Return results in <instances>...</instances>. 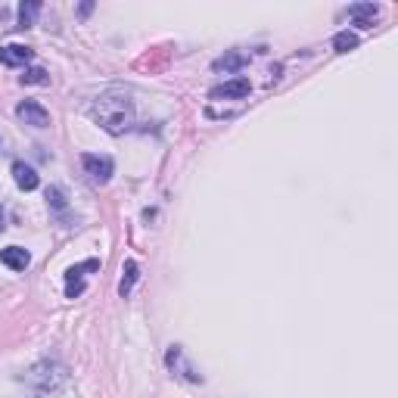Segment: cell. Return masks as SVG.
I'll use <instances>...</instances> for the list:
<instances>
[{"instance_id":"obj_1","label":"cell","mask_w":398,"mask_h":398,"mask_svg":"<svg viewBox=\"0 0 398 398\" xmlns=\"http://www.w3.org/2000/svg\"><path fill=\"white\" fill-rule=\"evenodd\" d=\"M90 116H94L109 134H122V131H128L131 122H134V103H131V97L125 94V90H109V94L94 100Z\"/></svg>"},{"instance_id":"obj_2","label":"cell","mask_w":398,"mask_h":398,"mask_svg":"<svg viewBox=\"0 0 398 398\" xmlns=\"http://www.w3.org/2000/svg\"><path fill=\"white\" fill-rule=\"evenodd\" d=\"M81 162H84V171H88V177H90L94 184H100V187H103V184L112 177V159H109V156H94V152H84Z\"/></svg>"},{"instance_id":"obj_3","label":"cell","mask_w":398,"mask_h":398,"mask_svg":"<svg viewBox=\"0 0 398 398\" xmlns=\"http://www.w3.org/2000/svg\"><path fill=\"white\" fill-rule=\"evenodd\" d=\"M16 116L22 118L25 125H31V128H47L50 125V112L44 109L38 100H22V103L16 106Z\"/></svg>"},{"instance_id":"obj_4","label":"cell","mask_w":398,"mask_h":398,"mask_svg":"<svg viewBox=\"0 0 398 398\" xmlns=\"http://www.w3.org/2000/svg\"><path fill=\"white\" fill-rule=\"evenodd\" d=\"M249 90H252V84H249V78H243V75H237V78H230V81H224V84H218V88H212V100H243V97H249Z\"/></svg>"},{"instance_id":"obj_5","label":"cell","mask_w":398,"mask_h":398,"mask_svg":"<svg viewBox=\"0 0 398 398\" xmlns=\"http://www.w3.org/2000/svg\"><path fill=\"white\" fill-rule=\"evenodd\" d=\"M100 268V262H84V264H78V268H69V274H65V296L69 298H75V296H81L84 293V271H97Z\"/></svg>"},{"instance_id":"obj_6","label":"cell","mask_w":398,"mask_h":398,"mask_svg":"<svg viewBox=\"0 0 398 398\" xmlns=\"http://www.w3.org/2000/svg\"><path fill=\"white\" fill-rule=\"evenodd\" d=\"M31 56H35V50L25 47V44H6V47H0V63L10 65V69L31 63Z\"/></svg>"},{"instance_id":"obj_7","label":"cell","mask_w":398,"mask_h":398,"mask_svg":"<svg viewBox=\"0 0 398 398\" xmlns=\"http://www.w3.org/2000/svg\"><path fill=\"white\" fill-rule=\"evenodd\" d=\"M0 262H3L10 271H25L31 262V255L22 246H6V249H0Z\"/></svg>"},{"instance_id":"obj_8","label":"cell","mask_w":398,"mask_h":398,"mask_svg":"<svg viewBox=\"0 0 398 398\" xmlns=\"http://www.w3.org/2000/svg\"><path fill=\"white\" fill-rule=\"evenodd\" d=\"M349 16L355 19L358 29H370L374 19L380 16V6H376V3H355V6H349Z\"/></svg>"},{"instance_id":"obj_9","label":"cell","mask_w":398,"mask_h":398,"mask_svg":"<svg viewBox=\"0 0 398 398\" xmlns=\"http://www.w3.org/2000/svg\"><path fill=\"white\" fill-rule=\"evenodd\" d=\"M13 177H16L19 190H35L38 184H41L38 171L31 168V165H25V162H16V165H13Z\"/></svg>"},{"instance_id":"obj_10","label":"cell","mask_w":398,"mask_h":398,"mask_svg":"<svg viewBox=\"0 0 398 398\" xmlns=\"http://www.w3.org/2000/svg\"><path fill=\"white\" fill-rule=\"evenodd\" d=\"M137 277H141V268H137V262H134V258H128V262H125V268H122V283H118V293H122V296H128L131 289H134Z\"/></svg>"},{"instance_id":"obj_11","label":"cell","mask_w":398,"mask_h":398,"mask_svg":"<svg viewBox=\"0 0 398 398\" xmlns=\"http://www.w3.org/2000/svg\"><path fill=\"white\" fill-rule=\"evenodd\" d=\"M249 63V56L246 53H228V56H221V59H215V72H237V69H243V65Z\"/></svg>"},{"instance_id":"obj_12","label":"cell","mask_w":398,"mask_h":398,"mask_svg":"<svg viewBox=\"0 0 398 398\" xmlns=\"http://www.w3.org/2000/svg\"><path fill=\"white\" fill-rule=\"evenodd\" d=\"M38 13H41V3H38V0H25V3L19 6V29H31Z\"/></svg>"},{"instance_id":"obj_13","label":"cell","mask_w":398,"mask_h":398,"mask_svg":"<svg viewBox=\"0 0 398 398\" xmlns=\"http://www.w3.org/2000/svg\"><path fill=\"white\" fill-rule=\"evenodd\" d=\"M168 364H181V370H184V376H187V380H193V383H199V380H202V376H199V374H196L193 367H190L187 361H181V349H177V346L168 351Z\"/></svg>"},{"instance_id":"obj_14","label":"cell","mask_w":398,"mask_h":398,"mask_svg":"<svg viewBox=\"0 0 398 398\" xmlns=\"http://www.w3.org/2000/svg\"><path fill=\"white\" fill-rule=\"evenodd\" d=\"M333 47L340 50V53L355 50V47H358V35H355V31H340V35L333 38Z\"/></svg>"},{"instance_id":"obj_15","label":"cell","mask_w":398,"mask_h":398,"mask_svg":"<svg viewBox=\"0 0 398 398\" xmlns=\"http://www.w3.org/2000/svg\"><path fill=\"white\" fill-rule=\"evenodd\" d=\"M22 84H47L50 78H47V72L44 69H25V75L19 78Z\"/></svg>"},{"instance_id":"obj_16","label":"cell","mask_w":398,"mask_h":398,"mask_svg":"<svg viewBox=\"0 0 398 398\" xmlns=\"http://www.w3.org/2000/svg\"><path fill=\"white\" fill-rule=\"evenodd\" d=\"M47 199H50L53 209H65V193H63L59 187H50V190H47Z\"/></svg>"},{"instance_id":"obj_17","label":"cell","mask_w":398,"mask_h":398,"mask_svg":"<svg viewBox=\"0 0 398 398\" xmlns=\"http://www.w3.org/2000/svg\"><path fill=\"white\" fill-rule=\"evenodd\" d=\"M6 228V224H3V215H0V230H3Z\"/></svg>"}]
</instances>
